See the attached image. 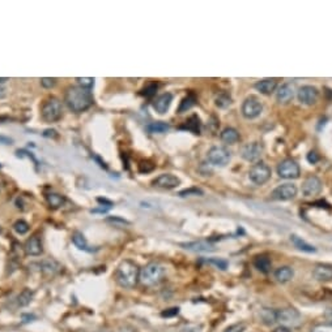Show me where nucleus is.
Segmentation results:
<instances>
[{"label":"nucleus","mask_w":332,"mask_h":332,"mask_svg":"<svg viewBox=\"0 0 332 332\" xmlns=\"http://www.w3.org/2000/svg\"><path fill=\"white\" fill-rule=\"evenodd\" d=\"M64 102L72 112L80 114L93 105V97L88 89H82L80 86H70L64 94Z\"/></svg>","instance_id":"obj_1"},{"label":"nucleus","mask_w":332,"mask_h":332,"mask_svg":"<svg viewBox=\"0 0 332 332\" xmlns=\"http://www.w3.org/2000/svg\"><path fill=\"white\" fill-rule=\"evenodd\" d=\"M139 266L132 262L131 260H124L115 271V281L118 283L119 287L131 289L135 288L136 284L139 283Z\"/></svg>","instance_id":"obj_2"},{"label":"nucleus","mask_w":332,"mask_h":332,"mask_svg":"<svg viewBox=\"0 0 332 332\" xmlns=\"http://www.w3.org/2000/svg\"><path fill=\"white\" fill-rule=\"evenodd\" d=\"M164 278L165 268L157 262H151L140 270L139 283L143 287L152 288L158 285L164 280Z\"/></svg>","instance_id":"obj_3"},{"label":"nucleus","mask_w":332,"mask_h":332,"mask_svg":"<svg viewBox=\"0 0 332 332\" xmlns=\"http://www.w3.org/2000/svg\"><path fill=\"white\" fill-rule=\"evenodd\" d=\"M63 115L62 102L58 98L50 97L47 98L41 107V118L46 122H55L60 120Z\"/></svg>","instance_id":"obj_4"},{"label":"nucleus","mask_w":332,"mask_h":332,"mask_svg":"<svg viewBox=\"0 0 332 332\" xmlns=\"http://www.w3.org/2000/svg\"><path fill=\"white\" fill-rule=\"evenodd\" d=\"M276 320L284 327H298L299 324L302 323V318L295 309L293 308H285L280 309L276 312Z\"/></svg>","instance_id":"obj_5"},{"label":"nucleus","mask_w":332,"mask_h":332,"mask_svg":"<svg viewBox=\"0 0 332 332\" xmlns=\"http://www.w3.org/2000/svg\"><path fill=\"white\" fill-rule=\"evenodd\" d=\"M271 175H272V171H271L270 166L262 160L253 164L250 171H249V178H250L251 182H254L255 185L266 184L271 178Z\"/></svg>","instance_id":"obj_6"},{"label":"nucleus","mask_w":332,"mask_h":332,"mask_svg":"<svg viewBox=\"0 0 332 332\" xmlns=\"http://www.w3.org/2000/svg\"><path fill=\"white\" fill-rule=\"evenodd\" d=\"M207 159L212 166L216 167H225L229 164L232 154L230 151L224 147V146H214L211 147L207 154Z\"/></svg>","instance_id":"obj_7"},{"label":"nucleus","mask_w":332,"mask_h":332,"mask_svg":"<svg viewBox=\"0 0 332 332\" xmlns=\"http://www.w3.org/2000/svg\"><path fill=\"white\" fill-rule=\"evenodd\" d=\"M241 111H242L243 118L249 119V120H254V119L259 118L263 112L262 102L254 95H250V97H247L243 101Z\"/></svg>","instance_id":"obj_8"},{"label":"nucleus","mask_w":332,"mask_h":332,"mask_svg":"<svg viewBox=\"0 0 332 332\" xmlns=\"http://www.w3.org/2000/svg\"><path fill=\"white\" fill-rule=\"evenodd\" d=\"M277 175L281 178H287V180L298 178L299 175H301L298 163L293 159H284L283 162H280V164L277 166Z\"/></svg>","instance_id":"obj_9"},{"label":"nucleus","mask_w":332,"mask_h":332,"mask_svg":"<svg viewBox=\"0 0 332 332\" xmlns=\"http://www.w3.org/2000/svg\"><path fill=\"white\" fill-rule=\"evenodd\" d=\"M297 193H298V189L294 184L285 182V184H281L277 188H275L271 197L275 201H291L297 195Z\"/></svg>","instance_id":"obj_10"},{"label":"nucleus","mask_w":332,"mask_h":332,"mask_svg":"<svg viewBox=\"0 0 332 332\" xmlns=\"http://www.w3.org/2000/svg\"><path fill=\"white\" fill-rule=\"evenodd\" d=\"M263 155V146L259 142H251L242 147L241 150V157L246 162L258 163L260 162V158Z\"/></svg>","instance_id":"obj_11"},{"label":"nucleus","mask_w":332,"mask_h":332,"mask_svg":"<svg viewBox=\"0 0 332 332\" xmlns=\"http://www.w3.org/2000/svg\"><path fill=\"white\" fill-rule=\"evenodd\" d=\"M297 98H298L299 103H302L305 105H315L319 98V91L315 86L312 85H305L302 87H299L297 91Z\"/></svg>","instance_id":"obj_12"},{"label":"nucleus","mask_w":332,"mask_h":332,"mask_svg":"<svg viewBox=\"0 0 332 332\" xmlns=\"http://www.w3.org/2000/svg\"><path fill=\"white\" fill-rule=\"evenodd\" d=\"M322 181H320L319 177L316 176H309L304 180L302 182V187H301V192L305 197H315L322 192Z\"/></svg>","instance_id":"obj_13"},{"label":"nucleus","mask_w":332,"mask_h":332,"mask_svg":"<svg viewBox=\"0 0 332 332\" xmlns=\"http://www.w3.org/2000/svg\"><path fill=\"white\" fill-rule=\"evenodd\" d=\"M152 185L156 188H160V189L172 191V189H176L178 185H180V180L172 174H162L153 180Z\"/></svg>","instance_id":"obj_14"},{"label":"nucleus","mask_w":332,"mask_h":332,"mask_svg":"<svg viewBox=\"0 0 332 332\" xmlns=\"http://www.w3.org/2000/svg\"><path fill=\"white\" fill-rule=\"evenodd\" d=\"M179 246H182L186 250L195 251V253H208V251L215 250V245L211 241H193V243H180Z\"/></svg>","instance_id":"obj_15"},{"label":"nucleus","mask_w":332,"mask_h":332,"mask_svg":"<svg viewBox=\"0 0 332 332\" xmlns=\"http://www.w3.org/2000/svg\"><path fill=\"white\" fill-rule=\"evenodd\" d=\"M294 94V85L291 84V82H287V84H284V85H281L279 89H277V91H276V99H277V102L281 103V105H288L289 102L293 101Z\"/></svg>","instance_id":"obj_16"},{"label":"nucleus","mask_w":332,"mask_h":332,"mask_svg":"<svg viewBox=\"0 0 332 332\" xmlns=\"http://www.w3.org/2000/svg\"><path fill=\"white\" fill-rule=\"evenodd\" d=\"M173 102V95L170 93L161 94L158 97L153 101V108L156 109V112H158L160 115L166 114L170 108Z\"/></svg>","instance_id":"obj_17"},{"label":"nucleus","mask_w":332,"mask_h":332,"mask_svg":"<svg viewBox=\"0 0 332 332\" xmlns=\"http://www.w3.org/2000/svg\"><path fill=\"white\" fill-rule=\"evenodd\" d=\"M24 250L28 255L32 257H38L42 254L43 251V246H42V241L38 236H32L30 239L26 240V243L24 245Z\"/></svg>","instance_id":"obj_18"},{"label":"nucleus","mask_w":332,"mask_h":332,"mask_svg":"<svg viewBox=\"0 0 332 332\" xmlns=\"http://www.w3.org/2000/svg\"><path fill=\"white\" fill-rule=\"evenodd\" d=\"M312 276L318 281H331L332 280V264L320 263L316 264L312 270Z\"/></svg>","instance_id":"obj_19"},{"label":"nucleus","mask_w":332,"mask_h":332,"mask_svg":"<svg viewBox=\"0 0 332 332\" xmlns=\"http://www.w3.org/2000/svg\"><path fill=\"white\" fill-rule=\"evenodd\" d=\"M255 89L258 90L260 94L271 95L273 91L277 90V80L276 78H263L255 84Z\"/></svg>","instance_id":"obj_20"},{"label":"nucleus","mask_w":332,"mask_h":332,"mask_svg":"<svg viewBox=\"0 0 332 332\" xmlns=\"http://www.w3.org/2000/svg\"><path fill=\"white\" fill-rule=\"evenodd\" d=\"M72 243L75 244V246L80 249L82 251H86V253H96L98 250V247L96 246H90L88 241H86L85 236L80 233V232H75L72 235Z\"/></svg>","instance_id":"obj_21"},{"label":"nucleus","mask_w":332,"mask_h":332,"mask_svg":"<svg viewBox=\"0 0 332 332\" xmlns=\"http://www.w3.org/2000/svg\"><path fill=\"white\" fill-rule=\"evenodd\" d=\"M39 267H41V271L47 276L57 275L58 272L60 271L62 266L59 264V262H57L55 260H45L42 261L39 263Z\"/></svg>","instance_id":"obj_22"},{"label":"nucleus","mask_w":332,"mask_h":332,"mask_svg":"<svg viewBox=\"0 0 332 332\" xmlns=\"http://www.w3.org/2000/svg\"><path fill=\"white\" fill-rule=\"evenodd\" d=\"M293 276H294V271L289 266H281L275 271V279L281 284L291 281L293 279Z\"/></svg>","instance_id":"obj_23"},{"label":"nucleus","mask_w":332,"mask_h":332,"mask_svg":"<svg viewBox=\"0 0 332 332\" xmlns=\"http://www.w3.org/2000/svg\"><path fill=\"white\" fill-rule=\"evenodd\" d=\"M220 138L224 143H228V145H234L239 141V133H238L237 129L234 128H225L222 130L221 134H220Z\"/></svg>","instance_id":"obj_24"},{"label":"nucleus","mask_w":332,"mask_h":332,"mask_svg":"<svg viewBox=\"0 0 332 332\" xmlns=\"http://www.w3.org/2000/svg\"><path fill=\"white\" fill-rule=\"evenodd\" d=\"M254 266L263 274H268L272 268V262L267 255H258V257H255Z\"/></svg>","instance_id":"obj_25"},{"label":"nucleus","mask_w":332,"mask_h":332,"mask_svg":"<svg viewBox=\"0 0 332 332\" xmlns=\"http://www.w3.org/2000/svg\"><path fill=\"white\" fill-rule=\"evenodd\" d=\"M180 129H186L189 132H193L194 134L200 133V119L196 115H193L187 122L180 126Z\"/></svg>","instance_id":"obj_26"},{"label":"nucleus","mask_w":332,"mask_h":332,"mask_svg":"<svg viewBox=\"0 0 332 332\" xmlns=\"http://www.w3.org/2000/svg\"><path fill=\"white\" fill-rule=\"evenodd\" d=\"M291 240L292 243L294 244V246L297 247V249H299V250L305 251V253H315L316 249L312 245H310L309 243H306L305 240H302L301 237H298V236H291Z\"/></svg>","instance_id":"obj_27"},{"label":"nucleus","mask_w":332,"mask_h":332,"mask_svg":"<svg viewBox=\"0 0 332 332\" xmlns=\"http://www.w3.org/2000/svg\"><path fill=\"white\" fill-rule=\"evenodd\" d=\"M46 199H47V203H49L51 209H59V207H62L64 205V202H66L64 195L58 194V193H54V192L47 193L46 194Z\"/></svg>","instance_id":"obj_28"},{"label":"nucleus","mask_w":332,"mask_h":332,"mask_svg":"<svg viewBox=\"0 0 332 332\" xmlns=\"http://www.w3.org/2000/svg\"><path fill=\"white\" fill-rule=\"evenodd\" d=\"M170 129V125L166 124L165 122H151L145 126V130L148 133L151 134H156V133H166L168 130Z\"/></svg>","instance_id":"obj_29"},{"label":"nucleus","mask_w":332,"mask_h":332,"mask_svg":"<svg viewBox=\"0 0 332 332\" xmlns=\"http://www.w3.org/2000/svg\"><path fill=\"white\" fill-rule=\"evenodd\" d=\"M33 291H30L29 288H25V289H22V292H21L20 295L17 296V305H19L20 308L28 306V305L32 302V300H33Z\"/></svg>","instance_id":"obj_30"},{"label":"nucleus","mask_w":332,"mask_h":332,"mask_svg":"<svg viewBox=\"0 0 332 332\" xmlns=\"http://www.w3.org/2000/svg\"><path fill=\"white\" fill-rule=\"evenodd\" d=\"M276 312L275 309H263L260 312V318H262L263 323L267 324V326H272L275 324L277 320H276Z\"/></svg>","instance_id":"obj_31"},{"label":"nucleus","mask_w":332,"mask_h":332,"mask_svg":"<svg viewBox=\"0 0 332 332\" xmlns=\"http://www.w3.org/2000/svg\"><path fill=\"white\" fill-rule=\"evenodd\" d=\"M196 103V98L194 94H189L187 97L183 98L182 102H180L179 108H178V114H183L186 111H189L190 108H193L194 105Z\"/></svg>","instance_id":"obj_32"},{"label":"nucleus","mask_w":332,"mask_h":332,"mask_svg":"<svg viewBox=\"0 0 332 332\" xmlns=\"http://www.w3.org/2000/svg\"><path fill=\"white\" fill-rule=\"evenodd\" d=\"M230 105H232V98H230L229 94H218L217 98H216V105L218 108H228Z\"/></svg>","instance_id":"obj_33"},{"label":"nucleus","mask_w":332,"mask_h":332,"mask_svg":"<svg viewBox=\"0 0 332 332\" xmlns=\"http://www.w3.org/2000/svg\"><path fill=\"white\" fill-rule=\"evenodd\" d=\"M106 222L109 224H111V226H114V227L118 228H124L127 227V226H130V222H128V220H126V219L123 218H119V216H110V218L106 219Z\"/></svg>","instance_id":"obj_34"},{"label":"nucleus","mask_w":332,"mask_h":332,"mask_svg":"<svg viewBox=\"0 0 332 332\" xmlns=\"http://www.w3.org/2000/svg\"><path fill=\"white\" fill-rule=\"evenodd\" d=\"M13 229H15V232L16 233H19V235H25V233H28L29 232V224L25 222V220H17V222H15V224H13Z\"/></svg>","instance_id":"obj_35"},{"label":"nucleus","mask_w":332,"mask_h":332,"mask_svg":"<svg viewBox=\"0 0 332 332\" xmlns=\"http://www.w3.org/2000/svg\"><path fill=\"white\" fill-rule=\"evenodd\" d=\"M76 81H78V84L80 85V87H82V89L90 90L92 89V86L95 85V78L92 77H78L76 78Z\"/></svg>","instance_id":"obj_36"},{"label":"nucleus","mask_w":332,"mask_h":332,"mask_svg":"<svg viewBox=\"0 0 332 332\" xmlns=\"http://www.w3.org/2000/svg\"><path fill=\"white\" fill-rule=\"evenodd\" d=\"M208 264H214L215 267L220 268V270H226L228 268V262L225 260H220V258H211V260L205 261Z\"/></svg>","instance_id":"obj_37"},{"label":"nucleus","mask_w":332,"mask_h":332,"mask_svg":"<svg viewBox=\"0 0 332 332\" xmlns=\"http://www.w3.org/2000/svg\"><path fill=\"white\" fill-rule=\"evenodd\" d=\"M180 197H189V195H203V191L199 188H189L179 192Z\"/></svg>","instance_id":"obj_38"},{"label":"nucleus","mask_w":332,"mask_h":332,"mask_svg":"<svg viewBox=\"0 0 332 332\" xmlns=\"http://www.w3.org/2000/svg\"><path fill=\"white\" fill-rule=\"evenodd\" d=\"M157 89H158V85L153 82V84H149L147 87H144L143 91H141V94H143V95H145V97H153V95L156 94Z\"/></svg>","instance_id":"obj_39"},{"label":"nucleus","mask_w":332,"mask_h":332,"mask_svg":"<svg viewBox=\"0 0 332 332\" xmlns=\"http://www.w3.org/2000/svg\"><path fill=\"white\" fill-rule=\"evenodd\" d=\"M57 84V78H51V77H43L41 78V85L46 89H51L54 87Z\"/></svg>","instance_id":"obj_40"},{"label":"nucleus","mask_w":332,"mask_h":332,"mask_svg":"<svg viewBox=\"0 0 332 332\" xmlns=\"http://www.w3.org/2000/svg\"><path fill=\"white\" fill-rule=\"evenodd\" d=\"M312 332H332V324H318L315 327H312Z\"/></svg>","instance_id":"obj_41"},{"label":"nucleus","mask_w":332,"mask_h":332,"mask_svg":"<svg viewBox=\"0 0 332 332\" xmlns=\"http://www.w3.org/2000/svg\"><path fill=\"white\" fill-rule=\"evenodd\" d=\"M245 328H246V326L243 323H237L226 328L225 332H245Z\"/></svg>","instance_id":"obj_42"},{"label":"nucleus","mask_w":332,"mask_h":332,"mask_svg":"<svg viewBox=\"0 0 332 332\" xmlns=\"http://www.w3.org/2000/svg\"><path fill=\"white\" fill-rule=\"evenodd\" d=\"M114 332H139V331H137L135 327H132V326H120V327L117 328Z\"/></svg>","instance_id":"obj_43"},{"label":"nucleus","mask_w":332,"mask_h":332,"mask_svg":"<svg viewBox=\"0 0 332 332\" xmlns=\"http://www.w3.org/2000/svg\"><path fill=\"white\" fill-rule=\"evenodd\" d=\"M179 313V309L178 308H172V309H168L166 312H164L161 315L162 316H174V315H176Z\"/></svg>","instance_id":"obj_44"},{"label":"nucleus","mask_w":332,"mask_h":332,"mask_svg":"<svg viewBox=\"0 0 332 332\" xmlns=\"http://www.w3.org/2000/svg\"><path fill=\"white\" fill-rule=\"evenodd\" d=\"M308 160L314 164V163H316L318 160H319V157H318V154H316L315 151H310V153L308 154Z\"/></svg>","instance_id":"obj_45"},{"label":"nucleus","mask_w":332,"mask_h":332,"mask_svg":"<svg viewBox=\"0 0 332 332\" xmlns=\"http://www.w3.org/2000/svg\"><path fill=\"white\" fill-rule=\"evenodd\" d=\"M111 207H97V209H93V210H90V212H95V214H97V212H101V214H105V212H107V211L110 210Z\"/></svg>","instance_id":"obj_46"},{"label":"nucleus","mask_w":332,"mask_h":332,"mask_svg":"<svg viewBox=\"0 0 332 332\" xmlns=\"http://www.w3.org/2000/svg\"><path fill=\"white\" fill-rule=\"evenodd\" d=\"M324 318H326L328 324H332V309L326 310V313H324Z\"/></svg>","instance_id":"obj_47"},{"label":"nucleus","mask_w":332,"mask_h":332,"mask_svg":"<svg viewBox=\"0 0 332 332\" xmlns=\"http://www.w3.org/2000/svg\"><path fill=\"white\" fill-rule=\"evenodd\" d=\"M273 332H291V328L284 327V326H280V327L275 328V331Z\"/></svg>","instance_id":"obj_48"},{"label":"nucleus","mask_w":332,"mask_h":332,"mask_svg":"<svg viewBox=\"0 0 332 332\" xmlns=\"http://www.w3.org/2000/svg\"><path fill=\"white\" fill-rule=\"evenodd\" d=\"M97 201H98L99 203H102V205H106V206L111 207L113 206V202H110V201H107V199H103V198H97Z\"/></svg>","instance_id":"obj_49"},{"label":"nucleus","mask_w":332,"mask_h":332,"mask_svg":"<svg viewBox=\"0 0 332 332\" xmlns=\"http://www.w3.org/2000/svg\"><path fill=\"white\" fill-rule=\"evenodd\" d=\"M5 95H7V90H5V87H3V86L0 85V99L5 98Z\"/></svg>","instance_id":"obj_50"},{"label":"nucleus","mask_w":332,"mask_h":332,"mask_svg":"<svg viewBox=\"0 0 332 332\" xmlns=\"http://www.w3.org/2000/svg\"><path fill=\"white\" fill-rule=\"evenodd\" d=\"M5 81H8V78H0V85H1V84H4Z\"/></svg>","instance_id":"obj_51"},{"label":"nucleus","mask_w":332,"mask_h":332,"mask_svg":"<svg viewBox=\"0 0 332 332\" xmlns=\"http://www.w3.org/2000/svg\"><path fill=\"white\" fill-rule=\"evenodd\" d=\"M1 232H3V228L0 227V233H1Z\"/></svg>","instance_id":"obj_52"},{"label":"nucleus","mask_w":332,"mask_h":332,"mask_svg":"<svg viewBox=\"0 0 332 332\" xmlns=\"http://www.w3.org/2000/svg\"><path fill=\"white\" fill-rule=\"evenodd\" d=\"M0 168H1V164H0Z\"/></svg>","instance_id":"obj_53"}]
</instances>
